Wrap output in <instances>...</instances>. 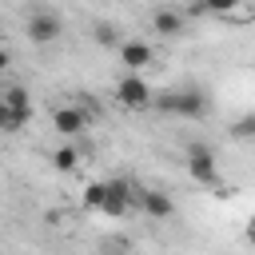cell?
<instances>
[{"label": "cell", "mask_w": 255, "mask_h": 255, "mask_svg": "<svg viewBox=\"0 0 255 255\" xmlns=\"http://www.w3.org/2000/svg\"><path fill=\"white\" fill-rule=\"evenodd\" d=\"M155 108H159V112H167V116L203 120V116H207V108H211V100H207V92H203V88L183 84V88H167V92H159V96H155Z\"/></svg>", "instance_id": "cell-1"}, {"label": "cell", "mask_w": 255, "mask_h": 255, "mask_svg": "<svg viewBox=\"0 0 255 255\" xmlns=\"http://www.w3.org/2000/svg\"><path fill=\"white\" fill-rule=\"evenodd\" d=\"M183 163H187V175L195 179V183H219V167H215V151H211V143H187V151H183Z\"/></svg>", "instance_id": "cell-2"}, {"label": "cell", "mask_w": 255, "mask_h": 255, "mask_svg": "<svg viewBox=\"0 0 255 255\" xmlns=\"http://www.w3.org/2000/svg\"><path fill=\"white\" fill-rule=\"evenodd\" d=\"M116 100H120L124 108L139 112V108H151V104H155V92H151L135 72H124V80L116 84Z\"/></svg>", "instance_id": "cell-3"}, {"label": "cell", "mask_w": 255, "mask_h": 255, "mask_svg": "<svg viewBox=\"0 0 255 255\" xmlns=\"http://www.w3.org/2000/svg\"><path fill=\"white\" fill-rule=\"evenodd\" d=\"M60 32H64V20H60L56 12L40 8V12L28 16V40H32V44H52Z\"/></svg>", "instance_id": "cell-4"}, {"label": "cell", "mask_w": 255, "mask_h": 255, "mask_svg": "<svg viewBox=\"0 0 255 255\" xmlns=\"http://www.w3.org/2000/svg\"><path fill=\"white\" fill-rule=\"evenodd\" d=\"M139 187H131L128 179H108V203H104V215H128L131 211V199H135Z\"/></svg>", "instance_id": "cell-5"}, {"label": "cell", "mask_w": 255, "mask_h": 255, "mask_svg": "<svg viewBox=\"0 0 255 255\" xmlns=\"http://www.w3.org/2000/svg\"><path fill=\"white\" fill-rule=\"evenodd\" d=\"M135 199H139V207H143L151 219H167V215L175 211L171 195H167V191H159V187H139V191H135Z\"/></svg>", "instance_id": "cell-6"}, {"label": "cell", "mask_w": 255, "mask_h": 255, "mask_svg": "<svg viewBox=\"0 0 255 255\" xmlns=\"http://www.w3.org/2000/svg\"><path fill=\"white\" fill-rule=\"evenodd\" d=\"M52 128H56L60 135H80V131L88 128V112H84V108H56Z\"/></svg>", "instance_id": "cell-7"}, {"label": "cell", "mask_w": 255, "mask_h": 255, "mask_svg": "<svg viewBox=\"0 0 255 255\" xmlns=\"http://www.w3.org/2000/svg\"><path fill=\"white\" fill-rule=\"evenodd\" d=\"M183 24H187V16L179 8H155L151 12V28L159 36H183Z\"/></svg>", "instance_id": "cell-8"}, {"label": "cell", "mask_w": 255, "mask_h": 255, "mask_svg": "<svg viewBox=\"0 0 255 255\" xmlns=\"http://www.w3.org/2000/svg\"><path fill=\"white\" fill-rule=\"evenodd\" d=\"M120 60H124L128 72H139V68L151 64V44H143V40H124V44H120Z\"/></svg>", "instance_id": "cell-9"}, {"label": "cell", "mask_w": 255, "mask_h": 255, "mask_svg": "<svg viewBox=\"0 0 255 255\" xmlns=\"http://www.w3.org/2000/svg\"><path fill=\"white\" fill-rule=\"evenodd\" d=\"M211 16H219L227 24H247V20H255V4H211Z\"/></svg>", "instance_id": "cell-10"}, {"label": "cell", "mask_w": 255, "mask_h": 255, "mask_svg": "<svg viewBox=\"0 0 255 255\" xmlns=\"http://www.w3.org/2000/svg\"><path fill=\"white\" fill-rule=\"evenodd\" d=\"M0 108H8V112H32V96H28V88H24V84H8Z\"/></svg>", "instance_id": "cell-11"}, {"label": "cell", "mask_w": 255, "mask_h": 255, "mask_svg": "<svg viewBox=\"0 0 255 255\" xmlns=\"http://www.w3.org/2000/svg\"><path fill=\"white\" fill-rule=\"evenodd\" d=\"M104 203H108V179L104 183H88L84 187V207L88 211H104Z\"/></svg>", "instance_id": "cell-12"}, {"label": "cell", "mask_w": 255, "mask_h": 255, "mask_svg": "<svg viewBox=\"0 0 255 255\" xmlns=\"http://www.w3.org/2000/svg\"><path fill=\"white\" fill-rule=\"evenodd\" d=\"M76 163H80V151H76L72 143H64V147L52 151V167H56V171H72Z\"/></svg>", "instance_id": "cell-13"}, {"label": "cell", "mask_w": 255, "mask_h": 255, "mask_svg": "<svg viewBox=\"0 0 255 255\" xmlns=\"http://www.w3.org/2000/svg\"><path fill=\"white\" fill-rule=\"evenodd\" d=\"M92 40H96V44H104V48L124 44V40L116 36V24H108V20H96V24H92Z\"/></svg>", "instance_id": "cell-14"}, {"label": "cell", "mask_w": 255, "mask_h": 255, "mask_svg": "<svg viewBox=\"0 0 255 255\" xmlns=\"http://www.w3.org/2000/svg\"><path fill=\"white\" fill-rule=\"evenodd\" d=\"M32 120V112H8V108H0V128L12 135V131H20L24 124Z\"/></svg>", "instance_id": "cell-15"}, {"label": "cell", "mask_w": 255, "mask_h": 255, "mask_svg": "<svg viewBox=\"0 0 255 255\" xmlns=\"http://www.w3.org/2000/svg\"><path fill=\"white\" fill-rule=\"evenodd\" d=\"M231 135H235V139H255V116H239V120L231 124Z\"/></svg>", "instance_id": "cell-16"}, {"label": "cell", "mask_w": 255, "mask_h": 255, "mask_svg": "<svg viewBox=\"0 0 255 255\" xmlns=\"http://www.w3.org/2000/svg\"><path fill=\"white\" fill-rule=\"evenodd\" d=\"M247 243H255V223H247Z\"/></svg>", "instance_id": "cell-17"}]
</instances>
